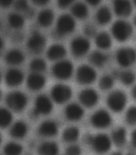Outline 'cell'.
I'll list each match as a JSON object with an SVG mask.
<instances>
[{"label":"cell","instance_id":"53","mask_svg":"<svg viewBox=\"0 0 136 155\" xmlns=\"http://www.w3.org/2000/svg\"><path fill=\"white\" fill-rule=\"evenodd\" d=\"M132 1H133V2H134V4L136 6V0H132Z\"/></svg>","mask_w":136,"mask_h":155},{"label":"cell","instance_id":"37","mask_svg":"<svg viewBox=\"0 0 136 155\" xmlns=\"http://www.w3.org/2000/svg\"><path fill=\"white\" fill-rule=\"evenodd\" d=\"M125 120L130 125H136V106L130 107L127 109Z\"/></svg>","mask_w":136,"mask_h":155},{"label":"cell","instance_id":"39","mask_svg":"<svg viewBox=\"0 0 136 155\" xmlns=\"http://www.w3.org/2000/svg\"><path fill=\"white\" fill-rule=\"evenodd\" d=\"M82 150L78 146L71 144V146H68L66 150V155H81Z\"/></svg>","mask_w":136,"mask_h":155},{"label":"cell","instance_id":"43","mask_svg":"<svg viewBox=\"0 0 136 155\" xmlns=\"http://www.w3.org/2000/svg\"><path fill=\"white\" fill-rule=\"evenodd\" d=\"M31 1L37 6H44L50 2V0H31Z\"/></svg>","mask_w":136,"mask_h":155},{"label":"cell","instance_id":"5","mask_svg":"<svg viewBox=\"0 0 136 155\" xmlns=\"http://www.w3.org/2000/svg\"><path fill=\"white\" fill-rule=\"evenodd\" d=\"M74 72V65L67 60H61L54 64L52 68V73L55 78L66 81L71 77Z\"/></svg>","mask_w":136,"mask_h":155},{"label":"cell","instance_id":"52","mask_svg":"<svg viewBox=\"0 0 136 155\" xmlns=\"http://www.w3.org/2000/svg\"><path fill=\"white\" fill-rule=\"evenodd\" d=\"M1 80H2V73L0 72V81H1Z\"/></svg>","mask_w":136,"mask_h":155},{"label":"cell","instance_id":"32","mask_svg":"<svg viewBox=\"0 0 136 155\" xmlns=\"http://www.w3.org/2000/svg\"><path fill=\"white\" fill-rule=\"evenodd\" d=\"M90 62L96 67H103L106 64L108 57L106 55L100 51H95L90 54Z\"/></svg>","mask_w":136,"mask_h":155},{"label":"cell","instance_id":"15","mask_svg":"<svg viewBox=\"0 0 136 155\" xmlns=\"http://www.w3.org/2000/svg\"><path fill=\"white\" fill-rule=\"evenodd\" d=\"M5 81L7 85L11 87H17L20 85L24 81V73L17 68H10L6 73Z\"/></svg>","mask_w":136,"mask_h":155},{"label":"cell","instance_id":"7","mask_svg":"<svg viewBox=\"0 0 136 155\" xmlns=\"http://www.w3.org/2000/svg\"><path fill=\"white\" fill-rule=\"evenodd\" d=\"M51 97L52 101L58 104H64L71 98V88L64 84H55L51 89Z\"/></svg>","mask_w":136,"mask_h":155},{"label":"cell","instance_id":"8","mask_svg":"<svg viewBox=\"0 0 136 155\" xmlns=\"http://www.w3.org/2000/svg\"><path fill=\"white\" fill-rule=\"evenodd\" d=\"M116 60L122 68H129L136 62V51L131 48H122L116 53Z\"/></svg>","mask_w":136,"mask_h":155},{"label":"cell","instance_id":"4","mask_svg":"<svg viewBox=\"0 0 136 155\" xmlns=\"http://www.w3.org/2000/svg\"><path fill=\"white\" fill-rule=\"evenodd\" d=\"M88 143L96 153H105L111 150L112 141L106 134H99L95 136H89Z\"/></svg>","mask_w":136,"mask_h":155},{"label":"cell","instance_id":"29","mask_svg":"<svg viewBox=\"0 0 136 155\" xmlns=\"http://www.w3.org/2000/svg\"><path fill=\"white\" fill-rule=\"evenodd\" d=\"M80 132L78 128L75 126H69L62 133V138L67 143L73 144L79 137Z\"/></svg>","mask_w":136,"mask_h":155},{"label":"cell","instance_id":"51","mask_svg":"<svg viewBox=\"0 0 136 155\" xmlns=\"http://www.w3.org/2000/svg\"><path fill=\"white\" fill-rule=\"evenodd\" d=\"M1 142H2V136L0 134V145H1Z\"/></svg>","mask_w":136,"mask_h":155},{"label":"cell","instance_id":"34","mask_svg":"<svg viewBox=\"0 0 136 155\" xmlns=\"http://www.w3.org/2000/svg\"><path fill=\"white\" fill-rule=\"evenodd\" d=\"M30 68L32 72L43 73L46 68V61L42 58L33 59L30 63Z\"/></svg>","mask_w":136,"mask_h":155},{"label":"cell","instance_id":"50","mask_svg":"<svg viewBox=\"0 0 136 155\" xmlns=\"http://www.w3.org/2000/svg\"><path fill=\"white\" fill-rule=\"evenodd\" d=\"M127 155H136V154L134 153H127Z\"/></svg>","mask_w":136,"mask_h":155},{"label":"cell","instance_id":"36","mask_svg":"<svg viewBox=\"0 0 136 155\" xmlns=\"http://www.w3.org/2000/svg\"><path fill=\"white\" fill-rule=\"evenodd\" d=\"M114 78L112 76L110 75H104L103 77H101V79L99 80V88H101L102 90H109L111 89L114 86Z\"/></svg>","mask_w":136,"mask_h":155},{"label":"cell","instance_id":"22","mask_svg":"<svg viewBox=\"0 0 136 155\" xmlns=\"http://www.w3.org/2000/svg\"><path fill=\"white\" fill-rule=\"evenodd\" d=\"M27 133L28 125L23 120H18L14 124H12L11 130H10L11 136L15 139L24 138L27 134Z\"/></svg>","mask_w":136,"mask_h":155},{"label":"cell","instance_id":"45","mask_svg":"<svg viewBox=\"0 0 136 155\" xmlns=\"http://www.w3.org/2000/svg\"><path fill=\"white\" fill-rule=\"evenodd\" d=\"M131 144L134 148H136V130L133 131L131 134Z\"/></svg>","mask_w":136,"mask_h":155},{"label":"cell","instance_id":"40","mask_svg":"<svg viewBox=\"0 0 136 155\" xmlns=\"http://www.w3.org/2000/svg\"><path fill=\"white\" fill-rule=\"evenodd\" d=\"M83 31H84L86 36H87V37H95V35H97L96 28L92 24H87V25H86Z\"/></svg>","mask_w":136,"mask_h":155},{"label":"cell","instance_id":"17","mask_svg":"<svg viewBox=\"0 0 136 155\" xmlns=\"http://www.w3.org/2000/svg\"><path fill=\"white\" fill-rule=\"evenodd\" d=\"M114 12L119 17H128L132 12V4L129 0H114Z\"/></svg>","mask_w":136,"mask_h":155},{"label":"cell","instance_id":"42","mask_svg":"<svg viewBox=\"0 0 136 155\" xmlns=\"http://www.w3.org/2000/svg\"><path fill=\"white\" fill-rule=\"evenodd\" d=\"M14 0H0V7L2 8H7L14 3Z\"/></svg>","mask_w":136,"mask_h":155},{"label":"cell","instance_id":"16","mask_svg":"<svg viewBox=\"0 0 136 155\" xmlns=\"http://www.w3.org/2000/svg\"><path fill=\"white\" fill-rule=\"evenodd\" d=\"M64 114L67 120L71 121H78L84 116V109L81 104L71 103L66 107Z\"/></svg>","mask_w":136,"mask_h":155},{"label":"cell","instance_id":"33","mask_svg":"<svg viewBox=\"0 0 136 155\" xmlns=\"http://www.w3.org/2000/svg\"><path fill=\"white\" fill-rule=\"evenodd\" d=\"M23 146L14 141L8 142L3 149L5 155H21L23 153Z\"/></svg>","mask_w":136,"mask_h":155},{"label":"cell","instance_id":"18","mask_svg":"<svg viewBox=\"0 0 136 155\" xmlns=\"http://www.w3.org/2000/svg\"><path fill=\"white\" fill-rule=\"evenodd\" d=\"M58 124L53 120H45L39 127V134L44 137H55L58 134Z\"/></svg>","mask_w":136,"mask_h":155},{"label":"cell","instance_id":"30","mask_svg":"<svg viewBox=\"0 0 136 155\" xmlns=\"http://www.w3.org/2000/svg\"><path fill=\"white\" fill-rule=\"evenodd\" d=\"M8 23L9 26L13 29L19 30L24 26L25 19L24 17L19 13H11L8 15Z\"/></svg>","mask_w":136,"mask_h":155},{"label":"cell","instance_id":"44","mask_svg":"<svg viewBox=\"0 0 136 155\" xmlns=\"http://www.w3.org/2000/svg\"><path fill=\"white\" fill-rule=\"evenodd\" d=\"M86 1H87L88 4H90V6H93V7L97 6L101 2V0H86Z\"/></svg>","mask_w":136,"mask_h":155},{"label":"cell","instance_id":"19","mask_svg":"<svg viewBox=\"0 0 136 155\" xmlns=\"http://www.w3.org/2000/svg\"><path fill=\"white\" fill-rule=\"evenodd\" d=\"M27 84L30 90L39 91L46 84V78L43 73L31 72L27 79Z\"/></svg>","mask_w":136,"mask_h":155},{"label":"cell","instance_id":"47","mask_svg":"<svg viewBox=\"0 0 136 155\" xmlns=\"http://www.w3.org/2000/svg\"><path fill=\"white\" fill-rule=\"evenodd\" d=\"M131 94H132V97H134V99L136 100V85L134 86V88H132Z\"/></svg>","mask_w":136,"mask_h":155},{"label":"cell","instance_id":"27","mask_svg":"<svg viewBox=\"0 0 136 155\" xmlns=\"http://www.w3.org/2000/svg\"><path fill=\"white\" fill-rule=\"evenodd\" d=\"M88 8L87 5L83 2H76L72 5L71 14L72 16L78 19H84L88 16Z\"/></svg>","mask_w":136,"mask_h":155},{"label":"cell","instance_id":"1","mask_svg":"<svg viewBox=\"0 0 136 155\" xmlns=\"http://www.w3.org/2000/svg\"><path fill=\"white\" fill-rule=\"evenodd\" d=\"M6 103L11 111L21 112L27 105L28 98L25 93L21 91H13L7 96Z\"/></svg>","mask_w":136,"mask_h":155},{"label":"cell","instance_id":"35","mask_svg":"<svg viewBox=\"0 0 136 155\" xmlns=\"http://www.w3.org/2000/svg\"><path fill=\"white\" fill-rule=\"evenodd\" d=\"M119 79L122 82V84L127 86L131 85L135 81V74L131 71H129V70L128 71H123V72H120Z\"/></svg>","mask_w":136,"mask_h":155},{"label":"cell","instance_id":"20","mask_svg":"<svg viewBox=\"0 0 136 155\" xmlns=\"http://www.w3.org/2000/svg\"><path fill=\"white\" fill-rule=\"evenodd\" d=\"M67 55V49L63 45L60 44H52L49 47L46 51V56L49 60L53 61H59L63 60Z\"/></svg>","mask_w":136,"mask_h":155},{"label":"cell","instance_id":"41","mask_svg":"<svg viewBox=\"0 0 136 155\" xmlns=\"http://www.w3.org/2000/svg\"><path fill=\"white\" fill-rule=\"evenodd\" d=\"M74 1L75 0H57V3L60 8L64 9V8H67L73 4Z\"/></svg>","mask_w":136,"mask_h":155},{"label":"cell","instance_id":"28","mask_svg":"<svg viewBox=\"0 0 136 155\" xmlns=\"http://www.w3.org/2000/svg\"><path fill=\"white\" fill-rule=\"evenodd\" d=\"M95 18H96L98 23H99L100 25H106L110 23L112 19V14H111V10L107 7H100L96 12Z\"/></svg>","mask_w":136,"mask_h":155},{"label":"cell","instance_id":"23","mask_svg":"<svg viewBox=\"0 0 136 155\" xmlns=\"http://www.w3.org/2000/svg\"><path fill=\"white\" fill-rule=\"evenodd\" d=\"M55 19L54 12L51 9H43L39 12L37 16V21L43 28H48L53 23Z\"/></svg>","mask_w":136,"mask_h":155},{"label":"cell","instance_id":"21","mask_svg":"<svg viewBox=\"0 0 136 155\" xmlns=\"http://www.w3.org/2000/svg\"><path fill=\"white\" fill-rule=\"evenodd\" d=\"M25 60V55L23 51L17 48H12L7 51L5 56V60L11 66H18L22 64Z\"/></svg>","mask_w":136,"mask_h":155},{"label":"cell","instance_id":"3","mask_svg":"<svg viewBox=\"0 0 136 155\" xmlns=\"http://www.w3.org/2000/svg\"><path fill=\"white\" fill-rule=\"evenodd\" d=\"M127 103V97L123 91L115 90L107 97L106 104L109 109L115 113H120L125 109Z\"/></svg>","mask_w":136,"mask_h":155},{"label":"cell","instance_id":"46","mask_svg":"<svg viewBox=\"0 0 136 155\" xmlns=\"http://www.w3.org/2000/svg\"><path fill=\"white\" fill-rule=\"evenodd\" d=\"M4 45H5L4 39L0 36V55H1L2 51L3 50V48H4Z\"/></svg>","mask_w":136,"mask_h":155},{"label":"cell","instance_id":"31","mask_svg":"<svg viewBox=\"0 0 136 155\" xmlns=\"http://www.w3.org/2000/svg\"><path fill=\"white\" fill-rule=\"evenodd\" d=\"M13 115L11 111L7 108L0 107V128L5 129L12 124Z\"/></svg>","mask_w":136,"mask_h":155},{"label":"cell","instance_id":"14","mask_svg":"<svg viewBox=\"0 0 136 155\" xmlns=\"http://www.w3.org/2000/svg\"><path fill=\"white\" fill-rule=\"evenodd\" d=\"M46 38L38 31L33 32L27 40V48L32 52L39 53L45 48Z\"/></svg>","mask_w":136,"mask_h":155},{"label":"cell","instance_id":"25","mask_svg":"<svg viewBox=\"0 0 136 155\" xmlns=\"http://www.w3.org/2000/svg\"><path fill=\"white\" fill-rule=\"evenodd\" d=\"M59 148L55 141H45L39 147V153L41 155H58Z\"/></svg>","mask_w":136,"mask_h":155},{"label":"cell","instance_id":"10","mask_svg":"<svg viewBox=\"0 0 136 155\" xmlns=\"http://www.w3.org/2000/svg\"><path fill=\"white\" fill-rule=\"evenodd\" d=\"M91 125L96 129H106L112 123L111 114L105 109H99L93 114L90 117Z\"/></svg>","mask_w":136,"mask_h":155},{"label":"cell","instance_id":"48","mask_svg":"<svg viewBox=\"0 0 136 155\" xmlns=\"http://www.w3.org/2000/svg\"><path fill=\"white\" fill-rule=\"evenodd\" d=\"M111 155H122V154L121 153H119V152H115V153H113Z\"/></svg>","mask_w":136,"mask_h":155},{"label":"cell","instance_id":"54","mask_svg":"<svg viewBox=\"0 0 136 155\" xmlns=\"http://www.w3.org/2000/svg\"><path fill=\"white\" fill-rule=\"evenodd\" d=\"M1 95H2V93H1V91H0V97H1Z\"/></svg>","mask_w":136,"mask_h":155},{"label":"cell","instance_id":"9","mask_svg":"<svg viewBox=\"0 0 136 155\" xmlns=\"http://www.w3.org/2000/svg\"><path fill=\"white\" fill-rule=\"evenodd\" d=\"M97 78V72L94 68L87 64L81 65L76 72V79L81 84H90Z\"/></svg>","mask_w":136,"mask_h":155},{"label":"cell","instance_id":"24","mask_svg":"<svg viewBox=\"0 0 136 155\" xmlns=\"http://www.w3.org/2000/svg\"><path fill=\"white\" fill-rule=\"evenodd\" d=\"M111 141L118 147H122L127 142V130L119 127L115 130L111 134Z\"/></svg>","mask_w":136,"mask_h":155},{"label":"cell","instance_id":"12","mask_svg":"<svg viewBox=\"0 0 136 155\" xmlns=\"http://www.w3.org/2000/svg\"><path fill=\"white\" fill-rule=\"evenodd\" d=\"M53 110V101L51 98L46 95H39L35 99V113L37 115H48Z\"/></svg>","mask_w":136,"mask_h":155},{"label":"cell","instance_id":"6","mask_svg":"<svg viewBox=\"0 0 136 155\" xmlns=\"http://www.w3.org/2000/svg\"><path fill=\"white\" fill-rule=\"evenodd\" d=\"M75 26L76 23L74 17L71 15L63 14L60 15L56 22V33L59 36H66L74 31Z\"/></svg>","mask_w":136,"mask_h":155},{"label":"cell","instance_id":"38","mask_svg":"<svg viewBox=\"0 0 136 155\" xmlns=\"http://www.w3.org/2000/svg\"><path fill=\"white\" fill-rule=\"evenodd\" d=\"M14 7L17 12H27V10L30 8L29 3L27 0H14Z\"/></svg>","mask_w":136,"mask_h":155},{"label":"cell","instance_id":"49","mask_svg":"<svg viewBox=\"0 0 136 155\" xmlns=\"http://www.w3.org/2000/svg\"><path fill=\"white\" fill-rule=\"evenodd\" d=\"M133 21H134V26H135V27H136V15H135V16L134 17V20H133Z\"/></svg>","mask_w":136,"mask_h":155},{"label":"cell","instance_id":"13","mask_svg":"<svg viewBox=\"0 0 136 155\" xmlns=\"http://www.w3.org/2000/svg\"><path fill=\"white\" fill-rule=\"evenodd\" d=\"M79 101L81 104L87 108H92L97 104L99 101V94L95 89L93 88H85L80 92L79 96Z\"/></svg>","mask_w":136,"mask_h":155},{"label":"cell","instance_id":"11","mask_svg":"<svg viewBox=\"0 0 136 155\" xmlns=\"http://www.w3.org/2000/svg\"><path fill=\"white\" fill-rule=\"evenodd\" d=\"M90 48L89 39L83 36H78L74 38L71 44V49L72 54L75 57H83L87 54Z\"/></svg>","mask_w":136,"mask_h":155},{"label":"cell","instance_id":"2","mask_svg":"<svg viewBox=\"0 0 136 155\" xmlns=\"http://www.w3.org/2000/svg\"><path fill=\"white\" fill-rule=\"evenodd\" d=\"M111 33L114 38L119 42H125L129 39L133 33L131 24L126 20L115 21L111 27Z\"/></svg>","mask_w":136,"mask_h":155},{"label":"cell","instance_id":"26","mask_svg":"<svg viewBox=\"0 0 136 155\" xmlns=\"http://www.w3.org/2000/svg\"><path fill=\"white\" fill-rule=\"evenodd\" d=\"M95 44L99 48L106 50L112 45V39L108 33L100 32L95 35Z\"/></svg>","mask_w":136,"mask_h":155}]
</instances>
